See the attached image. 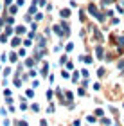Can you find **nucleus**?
<instances>
[{
  "mask_svg": "<svg viewBox=\"0 0 124 126\" xmlns=\"http://www.w3.org/2000/svg\"><path fill=\"white\" fill-rule=\"evenodd\" d=\"M88 11H90V13H92L94 16H99V13H97V7H95L94 4H90V5H88Z\"/></svg>",
  "mask_w": 124,
  "mask_h": 126,
  "instance_id": "f257e3e1",
  "label": "nucleus"
},
{
  "mask_svg": "<svg viewBox=\"0 0 124 126\" xmlns=\"http://www.w3.org/2000/svg\"><path fill=\"white\" fill-rule=\"evenodd\" d=\"M61 16H63V18H69L70 16V9H63L61 11Z\"/></svg>",
  "mask_w": 124,
  "mask_h": 126,
  "instance_id": "f03ea898",
  "label": "nucleus"
},
{
  "mask_svg": "<svg viewBox=\"0 0 124 126\" xmlns=\"http://www.w3.org/2000/svg\"><path fill=\"white\" fill-rule=\"evenodd\" d=\"M95 54H97V58H103V54H104V50L101 49V47H97L95 49Z\"/></svg>",
  "mask_w": 124,
  "mask_h": 126,
  "instance_id": "7ed1b4c3",
  "label": "nucleus"
},
{
  "mask_svg": "<svg viewBox=\"0 0 124 126\" xmlns=\"http://www.w3.org/2000/svg\"><path fill=\"white\" fill-rule=\"evenodd\" d=\"M9 56H11V58H9V60H11V61H13V63H16V60H18V58H16V54H14V52H11Z\"/></svg>",
  "mask_w": 124,
  "mask_h": 126,
  "instance_id": "20e7f679",
  "label": "nucleus"
},
{
  "mask_svg": "<svg viewBox=\"0 0 124 126\" xmlns=\"http://www.w3.org/2000/svg\"><path fill=\"white\" fill-rule=\"evenodd\" d=\"M11 43H13V47H16V45L20 43V38H13V42H11Z\"/></svg>",
  "mask_w": 124,
  "mask_h": 126,
  "instance_id": "39448f33",
  "label": "nucleus"
},
{
  "mask_svg": "<svg viewBox=\"0 0 124 126\" xmlns=\"http://www.w3.org/2000/svg\"><path fill=\"white\" fill-rule=\"evenodd\" d=\"M97 76H104V68H99V70H97Z\"/></svg>",
  "mask_w": 124,
  "mask_h": 126,
  "instance_id": "423d86ee",
  "label": "nucleus"
},
{
  "mask_svg": "<svg viewBox=\"0 0 124 126\" xmlns=\"http://www.w3.org/2000/svg\"><path fill=\"white\" fill-rule=\"evenodd\" d=\"M24 31H25V29H24V27H22V25L18 27V29H16V32H18V34H22V32H24Z\"/></svg>",
  "mask_w": 124,
  "mask_h": 126,
  "instance_id": "0eeeda50",
  "label": "nucleus"
},
{
  "mask_svg": "<svg viewBox=\"0 0 124 126\" xmlns=\"http://www.w3.org/2000/svg\"><path fill=\"white\" fill-rule=\"evenodd\" d=\"M40 126H47V121H40Z\"/></svg>",
  "mask_w": 124,
  "mask_h": 126,
  "instance_id": "6e6552de",
  "label": "nucleus"
},
{
  "mask_svg": "<svg viewBox=\"0 0 124 126\" xmlns=\"http://www.w3.org/2000/svg\"><path fill=\"white\" fill-rule=\"evenodd\" d=\"M103 4H111V0H103Z\"/></svg>",
  "mask_w": 124,
  "mask_h": 126,
  "instance_id": "1a4fd4ad",
  "label": "nucleus"
},
{
  "mask_svg": "<svg viewBox=\"0 0 124 126\" xmlns=\"http://www.w3.org/2000/svg\"><path fill=\"white\" fill-rule=\"evenodd\" d=\"M0 70H2V68H0Z\"/></svg>",
  "mask_w": 124,
  "mask_h": 126,
  "instance_id": "9d476101",
  "label": "nucleus"
}]
</instances>
